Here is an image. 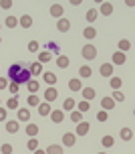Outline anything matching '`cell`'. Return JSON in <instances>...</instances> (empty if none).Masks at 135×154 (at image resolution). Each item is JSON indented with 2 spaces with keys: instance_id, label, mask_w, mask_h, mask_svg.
Wrapping results in <instances>:
<instances>
[{
  "instance_id": "1",
  "label": "cell",
  "mask_w": 135,
  "mask_h": 154,
  "mask_svg": "<svg viewBox=\"0 0 135 154\" xmlns=\"http://www.w3.org/2000/svg\"><path fill=\"white\" fill-rule=\"evenodd\" d=\"M8 77L14 81V83H28L30 81V69L26 65H20V63H14V65H10V69H8Z\"/></svg>"
},
{
  "instance_id": "2",
  "label": "cell",
  "mask_w": 135,
  "mask_h": 154,
  "mask_svg": "<svg viewBox=\"0 0 135 154\" xmlns=\"http://www.w3.org/2000/svg\"><path fill=\"white\" fill-rule=\"evenodd\" d=\"M81 55L87 59V61H91V59L97 57V49H95V45H85V47H83V51H81Z\"/></svg>"
},
{
  "instance_id": "3",
  "label": "cell",
  "mask_w": 135,
  "mask_h": 154,
  "mask_svg": "<svg viewBox=\"0 0 135 154\" xmlns=\"http://www.w3.org/2000/svg\"><path fill=\"white\" fill-rule=\"evenodd\" d=\"M51 112H53V109H51V106H48V101L38 103V114H40V116H48Z\"/></svg>"
},
{
  "instance_id": "4",
  "label": "cell",
  "mask_w": 135,
  "mask_h": 154,
  "mask_svg": "<svg viewBox=\"0 0 135 154\" xmlns=\"http://www.w3.org/2000/svg\"><path fill=\"white\" fill-rule=\"evenodd\" d=\"M57 29H59L60 32H67L69 29H71V23H69L67 18H60L59 23H57Z\"/></svg>"
},
{
  "instance_id": "5",
  "label": "cell",
  "mask_w": 135,
  "mask_h": 154,
  "mask_svg": "<svg viewBox=\"0 0 135 154\" xmlns=\"http://www.w3.org/2000/svg\"><path fill=\"white\" fill-rule=\"evenodd\" d=\"M57 95H59V93H57V89H53V87H51V89H46V91H45V101H48V103H51V101L57 100Z\"/></svg>"
},
{
  "instance_id": "6",
  "label": "cell",
  "mask_w": 135,
  "mask_h": 154,
  "mask_svg": "<svg viewBox=\"0 0 135 154\" xmlns=\"http://www.w3.org/2000/svg\"><path fill=\"white\" fill-rule=\"evenodd\" d=\"M101 106H103V109H113L115 108V100H111V97H103V100H101Z\"/></svg>"
},
{
  "instance_id": "7",
  "label": "cell",
  "mask_w": 135,
  "mask_h": 154,
  "mask_svg": "<svg viewBox=\"0 0 135 154\" xmlns=\"http://www.w3.org/2000/svg\"><path fill=\"white\" fill-rule=\"evenodd\" d=\"M87 132H89V124L87 122H79L77 124V134H79V136H85Z\"/></svg>"
},
{
  "instance_id": "8",
  "label": "cell",
  "mask_w": 135,
  "mask_h": 154,
  "mask_svg": "<svg viewBox=\"0 0 135 154\" xmlns=\"http://www.w3.org/2000/svg\"><path fill=\"white\" fill-rule=\"evenodd\" d=\"M111 73H113V65L111 63H103V65H101V75L111 77Z\"/></svg>"
},
{
  "instance_id": "9",
  "label": "cell",
  "mask_w": 135,
  "mask_h": 154,
  "mask_svg": "<svg viewBox=\"0 0 135 154\" xmlns=\"http://www.w3.org/2000/svg\"><path fill=\"white\" fill-rule=\"evenodd\" d=\"M51 116H53V122L60 124L63 120H65V114H63V109H54V112H51Z\"/></svg>"
},
{
  "instance_id": "10",
  "label": "cell",
  "mask_w": 135,
  "mask_h": 154,
  "mask_svg": "<svg viewBox=\"0 0 135 154\" xmlns=\"http://www.w3.org/2000/svg\"><path fill=\"white\" fill-rule=\"evenodd\" d=\"M43 77H45V81H46L48 85H54V83H57V75H54V73H51V71L43 73Z\"/></svg>"
},
{
  "instance_id": "11",
  "label": "cell",
  "mask_w": 135,
  "mask_h": 154,
  "mask_svg": "<svg viewBox=\"0 0 135 154\" xmlns=\"http://www.w3.org/2000/svg\"><path fill=\"white\" fill-rule=\"evenodd\" d=\"M18 24H20V26H24V29H30V24H32V18H30L28 14H24V16H20Z\"/></svg>"
},
{
  "instance_id": "12",
  "label": "cell",
  "mask_w": 135,
  "mask_h": 154,
  "mask_svg": "<svg viewBox=\"0 0 135 154\" xmlns=\"http://www.w3.org/2000/svg\"><path fill=\"white\" fill-rule=\"evenodd\" d=\"M26 134H28L30 138H34V136L38 134V126L37 124H28V126H26Z\"/></svg>"
},
{
  "instance_id": "13",
  "label": "cell",
  "mask_w": 135,
  "mask_h": 154,
  "mask_svg": "<svg viewBox=\"0 0 135 154\" xmlns=\"http://www.w3.org/2000/svg\"><path fill=\"white\" fill-rule=\"evenodd\" d=\"M45 154H63V146H59V144H53V146L46 148Z\"/></svg>"
},
{
  "instance_id": "14",
  "label": "cell",
  "mask_w": 135,
  "mask_h": 154,
  "mask_svg": "<svg viewBox=\"0 0 135 154\" xmlns=\"http://www.w3.org/2000/svg\"><path fill=\"white\" fill-rule=\"evenodd\" d=\"M18 120H22V122H26V120H30V109H26V108L18 109Z\"/></svg>"
},
{
  "instance_id": "15",
  "label": "cell",
  "mask_w": 135,
  "mask_h": 154,
  "mask_svg": "<svg viewBox=\"0 0 135 154\" xmlns=\"http://www.w3.org/2000/svg\"><path fill=\"white\" fill-rule=\"evenodd\" d=\"M69 87H71L73 91H79V89H83L81 79H71V81H69Z\"/></svg>"
},
{
  "instance_id": "16",
  "label": "cell",
  "mask_w": 135,
  "mask_h": 154,
  "mask_svg": "<svg viewBox=\"0 0 135 154\" xmlns=\"http://www.w3.org/2000/svg\"><path fill=\"white\" fill-rule=\"evenodd\" d=\"M51 61V53L48 51H43V53H38V63L43 65V63H48Z\"/></svg>"
},
{
  "instance_id": "17",
  "label": "cell",
  "mask_w": 135,
  "mask_h": 154,
  "mask_svg": "<svg viewBox=\"0 0 135 154\" xmlns=\"http://www.w3.org/2000/svg\"><path fill=\"white\" fill-rule=\"evenodd\" d=\"M83 35H85V38H95L97 37V31H95L93 26H87V29L83 31Z\"/></svg>"
},
{
  "instance_id": "18",
  "label": "cell",
  "mask_w": 135,
  "mask_h": 154,
  "mask_svg": "<svg viewBox=\"0 0 135 154\" xmlns=\"http://www.w3.org/2000/svg\"><path fill=\"white\" fill-rule=\"evenodd\" d=\"M63 142H65V146H73L75 144V134H65L63 136Z\"/></svg>"
},
{
  "instance_id": "19",
  "label": "cell",
  "mask_w": 135,
  "mask_h": 154,
  "mask_svg": "<svg viewBox=\"0 0 135 154\" xmlns=\"http://www.w3.org/2000/svg\"><path fill=\"white\" fill-rule=\"evenodd\" d=\"M51 14L53 16H63V6H60V4H53V6H51Z\"/></svg>"
},
{
  "instance_id": "20",
  "label": "cell",
  "mask_w": 135,
  "mask_h": 154,
  "mask_svg": "<svg viewBox=\"0 0 135 154\" xmlns=\"http://www.w3.org/2000/svg\"><path fill=\"white\" fill-rule=\"evenodd\" d=\"M57 65H59L60 69H65V67H69V59L65 57V55H59V59H57Z\"/></svg>"
},
{
  "instance_id": "21",
  "label": "cell",
  "mask_w": 135,
  "mask_h": 154,
  "mask_svg": "<svg viewBox=\"0 0 135 154\" xmlns=\"http://www.w3.org/2000/svg\"><path fill=\"white\" fill-rule=\"evenodd\" d=\"M83 95H85V101L93 100V97H95V89H93V87H87V89H83Z\"/></svg>"
},
{
  "instance_id": "22",
  "label": "cell",
  "mask_w": 135,
  "mask_h": 154,
  "mask_svg": "<svg viewBox=\"0 0 135 154\" xmlns=\"http://www.w3.org/2000/svg\"><path fill=\"white\" fill-rule=\"evenodd\" d=\"M101 12H103V14H111V12H113V4H111V2H103Z\"/></svg>"
},
{
  "instance_id": "23",
  "label": "cell",
  "mask_w": 135,
  "mask_h": 154,
  "mask_svg": "<svg viewBox=\"0 0 135 154\" xmlns=\"http://www.w3.org/2000/svg\"><path fill=\"white\" fill-rule=\"evenodd\" d=\"M113 63H117V65L125 63V55L121 53V51H119V53H115V55H113Z\"/></svg>"
},
{
  "instance_id": "24",
  "label": "cell",
  "mask_w": 135,
  "mask_h": 154,
  "mask_svg": "<svg viewBox=\"0 0 135 154\" xmlns=\"http://www.w3.org/2000/svg\"><path fill=\"white\" fill-rule=\"evenodd\" d=\"M131 136H133V132L129 130V128H123V130H121V138L125 140V142H127V140H131Z\"/></svg>"
},
{
  "instance_id": "25",
  "label": "cell",
  "mask_w": 135,
  "mask_h": 154,
  "mask_svg": "<svg viewBox=\"0 0 135 154\" xmlns=\"http://www.w3.org/2000/svg\"><path fill=\"white\" fill-rule=\"evenodd\" d=\"M6 130L10 132V134L18 132V122H8V124H6Z\"/></svg>"
},
{
  "instance_id": "26",
  "label": "cell",
  "mask_w": 135,
  "mask_h": 154,
  "mask_svg": "<svg viewBox=\"0 0 135 154\" xmlns=\"http://www.w3.org/2000/svg\"><path fill=\"white\" fill-rule=\"evenodd\" d=\"M16 24H18V18H14V16H8V18H6V26H10V29H14Z\"/></svg>"
},
{
  "instance_id": "27",
  "label": "cell",
  "mask_w": 135,
  "mask_h": 154,
  "mask_svg": "<svg viewBox=\"0 0 135 154\" xmlns=\"http://www.w3.org/2000/svg\"><path fill=\"white\" fill-rule=\"evenodd\" d=\"M6 106H8L10 109H16V108H18V100H16V95H14V97H10V100H8V103H6Z\"/></svg>"
},
{
  "instance_id": "28",
  "label": "cell",
  "mask_w": 135,
  "mask_h": 154,
  "mask_svg": "<svg viewBox=\"0 0 135 154\" xmlns=\"http://www.w3.org/2000/svg\"><path fill=\"white\" fill-rule=\"evenodd\" d=\"M71 120H73V122H83V114L81 112H73V114H71Z\"/></svg>"
},
{
  "instance_id": "29",
  "label": "cell",
  "mask_w": 135,
  "mask_h": 154,
  "mask_svg": "<svg viewBox=\"0 0 135 154\" xmlns=\"http://www.w3.org/2000/svg\"><path fill=\"white\" fill-rule=\"evenodd\" d=\"M95 18H97V10H95V8H91L89 12H87V20H89V23H93Z\"/></svg>"
},
{
  "instance_id": "30",
  "label": "cell",
  "mask_w": 135,
  "mask_h": 154,
  "mask_svg": "<svg viewBox=\"0 0 135 154\" xmlns=\"http://www.w3.org/2000/svg\"><path fill=\"white\" fill-rule=\"evenodd\" d=\"M111 87L113 89H119L121 87V79L119 77H111Z\"/></svg>"
},
{
  "instance_id": "31",
  "label": "cell",
  "mask_w": 135,
  "mask_h": 154,
  "mask_svg": "<svg viewBox=\"0 0 135 154\" xmlns=\"http://www.w3.org/2000/svg\"><path fill=\"white\" fill-rule=\"evenodd\" d=\"M38 103H40L38 97L34 95V93H30V95H28V106H38Z\"/></svg>"
},
{
  "instance_id": "32",
  "label": "cell",
  "mask_w": 135,
  "mask_h": 154,
  "mask_svg": "<svg viewBox=\"0 0 135 154\" xmlns=\"http://www.w3.org/2000/svg\"><path fill=\"white\" fill-rule=\"evenodd\" d=\"M75 108V101L71 100V97H67V100H65V106H63V109H73Z\"/></svg>"
},
{
  "instance_id": "33",
  "label": "cell",
  "mask_w": 135,
  "mask_h": 154,
  "mask_svg": "<svg viewBox=\"0 0 135 154\" xmlns=\"http://www.w3.org/2000/svg\"><path fill=\"white\" fill-rule=\"evenodd\" d=\"M28 89H30V93H37L38 91V81H28Z\"/></svg>"
},
{
  "instance_id": "34",
  "label": "cell",
  "mask_w": 135,
  "mask_h": 154,
  "mask_svg": "<svg viewBox=\"0 0 135 154\" xmlns=\"http://www.w3.org/2000/svg\"><path fill=\"white\" fill-rule=\"evenodd\" d=\"M79 73H81V77H91V67H87V65H85V67H81V71H79Z\"/></svg>"
},
{
  "instance_id": "35",
  "label": "cell",
  "mask_w": 135,
  "mask_h": 154,
  "mask_svg": "<svg viewBox=\"0 0 135 154\" xmlns=\"http://www.w3.org/2000/svg\"><path fill=\"white\" fill-rule=\"evenodd\" d=\"M37 146H38V140L37 138H30L28 140V150H37Z\"/></svg>"
},
{
  "instance_id": "36",
  "label": "cell",
  "mask_w": 135,
  "mask_h": 154,
  "mask_svg": "<svg viewBox=\"0 0 135 154\" xmlns=\"http://www.w3.org/2000/svg\"><path fill=\"white\" fill-rule=\"evenodd\" d=\"M40 69H43L40 63H32V65H30V71H32V73H40Z\"/></svg>"
},
{
  "instance_id": "37",
  "label": "cell",
  "mask_w": 135,
  "mask_h": 154,
  "mask_svg": "<svg viewBox=\"0 0 135 154\" xmlns=\"http://www.w3.org/2000/svg\"><path fill=\"white\" fill-rule=\"evenodd\" d=\"M89 108H91L89 101H81V103H79V112H81V114H83V112H87Z\"/></svg>"
},
{
  "instance_id": "38",
  "label": "cell",
  "mask_w": 135,
  "mask_h": 154,
  "mask_svg": "<svg viewBox=\"0 0 135 154\" xmlns=\"http://www.w3.org/2000/svg\"><path fill=\"white\" fill-rule=\"evenodd\" d=\"M28 51H30V53L38 51V43H37V41H30V43H28Z\"/></svg>"
},
{
  "instance_id": "39",
  "label": "cell",
  "mask_w": 135,
  "mask_h": 154,
  "mask_svg": "<svg viewBox=\"0 0 135 154\" xmlns=\"http://www.w3.org/2000/svg\"><path fill=\"white\" fill-rule=\"evenodd\" d=\"M129 47H131V43H129V41H121V43H119V49H121V53H123V51H127Z\"/></svg>"
},
{
  "instance_id": "40",
  "label": "cell",
  "mask_w": 135,
  "mask_h": 154,
  "mask_svg": "<svg viewBox=\"0 0 135 154\" xmlns=\"http://www.w3.org/2000/svg\"><path fill=\"white\" fill-rule=\"evenodd\" d=\"M8 91H10V93H14V95H16V93H18V83H14V81H12V83L8 85Z\"/></svg>"
},
{
  "instance_id": "41",
  "label": "cell",
  "mask_w": 135,
  "mask_h": 154,
  "mask_svg": "<svg viewBox=\"0 0 135 154\" xmlns=\"http://www.w3.org/2000/svg\"><path fill=\"white\" fill-rule=\"evenodd\" d=\"M101 142H103V146H107V148L113 146V138H111V136H105V138L101 140Z\"/></svg>"
},
{
  "instance_id": "42",
  "label": "cell",
  "mask_w": 135,
  "mask_h": 154,
  "mask_svg": "<svg viewBox=\"0 0 135 154\" xmlns=\"http://www.w3.org/2000/svg\"><path fill=\"white\" fill-rule=\"evenodd\" d=\"M2 154H12V146L10 144H4L2 146Z\"/></svg>"
},
{
  "instance_id": "43",
  "label": "cell",
  "mask_w": 135,
  "mask_h": 154,
  "mask_svg": "<svg viewBox=\"0 0 135 154\" xmlns=\"http://www.w3.org/2000/svg\"><path fill=\"white\" fill-rule=\"evenodd\" d=\"M46 49H48V51H53V53H59V47L54 45V43H48V45H46Z\"/></svg>"
},
{
  "instance_id": "44",
  "label": "cell",
  "mask_w": 135,
  "mask_h": 154,
  "mask_svg": "<svg viewBox=\"0 0 135 154\" xmlns=\"http://www.w3.org/2000/svg\"><path fill=\"white\" fill-rule=\"evenodd\" d=\"M97 118L101 120V122H105V120H107V112H105V109H103V112H99V114H97Z\"/></svg>"
},
{
  "instance_id": "45",
  "label": "cell",
  "mask_w": 135,
  "mask_h": 154,
  "mask_svg": "<svg viewBox=\"0 0 135 154\" xmlns=\"http://www.w3.org/2000/svg\"><path fill=\"white\" fill-rule=\"evenodd\" d=\"M0 6H2V8H10V6H12V2H10V0H4V2H0Z\"/></svg>"
},
{
  "instance_id": "46",
  "label": "cell",
  "mask_w": 135,
  "mask_h": 154,
  "mask_svg": "<svg viewBox=\"0 0 135 154\" xmlns=\"http://www.w3.org/2000/svg\"><path fill=\"white\" fill-rule=\"evenodd\" d=\"M113 97H115L117 101H121V100H123V93H121V91H115V95H113Z\"/></svg>"
},
{
  "instance_id": "47",
  "label": "cell",
  "mask_w": 135,
  "mask_h": 154,
  "mask_svg": "<svg viewBox=\"0 0 135 154\" xmlns=\"http://www.w3.org/2000/svg\"><path fill=\"white\" fill-rule=\"evenodd\" d=\"M0 120H6V109L0 108Z\"/></svg>"
},
{
  "instance_id": "48",
  "label": "cell",
  "mask_w": 135,
  "mask_h": 154,
  "mask_svg": "<svg viewBox=\"0 0 135 154\" xmlns=\"http://www.w3.org/2000/svg\"><path fill=\"white\" fill-rule=\"evenodd\" d=\"M6 85H8V81H6V79H2V77H0V89H4Z\"/></svg>"
},
{
  "instance_id": "49",
  "label": "cell",
  "mask_w": 135,
  "mask_h": 154,
  "mask_svg": "<svg viewBox=\"0 0 135 154\" xmlns=\"http://www.w3.org/2000/svg\"><path fill=\"white\" fill-rule=\"evenodd\" d=\"M34 154H45V150H34Z\"/></svg>"
},
{
  "instance_id": "50",
  "label": "cell",
  "mask_w": 135,
  "mask_h": 154,
  "mask_svg": "<svg viewBox=\"0 0 135 154\" xmlns=\"http://www.w3.org/2000/svg\"><path fill=\"white\" fill-rule=\"evenodd\" d=\"M99 154H105V152H99Z\"/></svg>"
},
{
  "instance_id": "51",
  "label": "cell",
  "mask_w": 135,
  "mask_h": 154,
  "mask_svg": "<svg viewBox=\"0 0 135 154\" xmlns=\"http://www.w3.org/2000/svg\"><path fill=\"white\" fill-rule=\"evenodd\" d=\"M0 26H2V24H0Z\"/></svg>"
}]
</instances>
